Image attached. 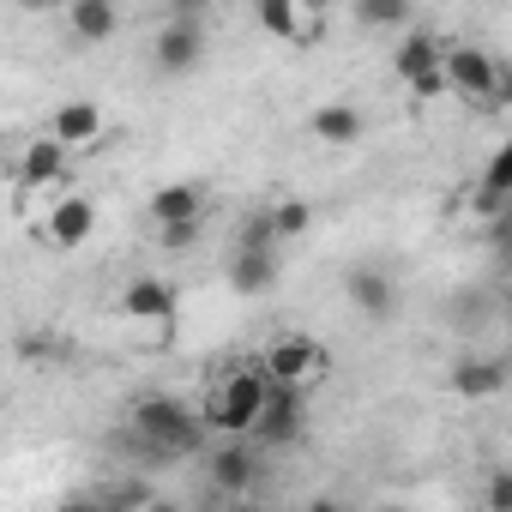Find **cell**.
<instances>
[{"label": "cell", "instance_id": "6da1fadb", "mask_svg": "<svg viewBox=\"0 0 512 512\" xmlns=\"http://www.w3.org/2000/svg\"><path fill=\"white\" fill-rule=\"evenodd\" d=\"M127 428H133L139 446L157 452V458H187V452L205 446V416H199L187 398H175V392H151V398H139V404L127 410Z\"/></svg>", "mask_w": 512, "mask_h": 512}, {"label": "cell", "instance_id": "7a4b0ae2", "mask_svg": "<svg viewBox=\"0 0 512 512\" xmlns=\"http://www.w3.org/2000/svg\"><path fill=\"white\" fill-rule=\"evenodd\" d=\"M260 404H266V374L260 368H235V374H223L217 386H211V398H205V428H217L223 440L229 434H253V416H260Z\"/></svg>", "mask_w": 512, "mask_h": 512}, {"label": "cell", "instance_id": "3957f363", "mask_svg": "<svg viewBox=\"0 0 512 512\" xmlns=\"http://www.w3.org/2000/svg\"><path fill=\"white\" fill-rule=\"evenodd\" d=\"M440 73H446V91H458L464 103H482V109L500 103V73H506V67H500L488 49L452 43V49H440Z\"/></svg>", "mask_w": 512, "mask_h": 512}, {"label": "cell", "instance_id": "277c9868", "mask_svg": "<svg viewBox=\"0 0 512 512\" xmlns=\"http://www.w3.org/2000/svg\"><path fill=\"white\" fill-rule=\"evenodd\" d=\"M302 422H308V398H302V386H290V380H266V404H260V416H253V434H260V440L278 452V446L302 440Z\"/></svg>", "mask_w": 512, "mask_h": 512}, {"label": "cell", "instance_id": "5b68a950", "mask_svg": "<svg viewBox=\"0 0 512 512\" xmlns=\"http://www.w3.org/2000/svg\"><path fill=\"white\" fill-rule=\"evenodd\" d=\"M440 37L434 31H404L398 37V55H392V67H398V79L416 91V97H446V73H440Z\"/></svg>", "mask_w": 512, "mask_h": 512}, {"label": "cell", "instance_id": "8992f818", "mask_svg": "<svg viewBox=\"0 0 512 512\" xmlns=\"http://www.w3.org/2000/svg\"><path fill=\"white\" fill-rule=\"evenodd\" d=\"M199 61H205V25H199V19L169 13V25H163V31H157V43H151V67H157L163 79H187Z\"/></svg>", "mask_w": 512, "mask_h": 512}, {"label": "cell", "instance_id": "52a82bcc", "mask_svg": "<svg viewBox=\"0 0 512 512\" xmlns=\"http://www.w3.org/2000/svg\"><path fill=\"white\" fill-rule=\"evenodd\" d=\"M260 374L266 380H290V386H308L314 374H326V350L308 344V338H272L266 356H260Z\"/></svg>", "mask_w": 512, "mask_h": 512}, {"label": "cell", "instance_id": "ba28073f", "mask_svg": "<svg viewBox=\"0 0 512 512\" xmlns=\"http://www.w3.org/2000/svg\"><path fill=\"white\" fill-rule=\"evenodd\" d=\"M253 476H260V458L241 446V434H229V446L211 452V488H217L223 500H235V494L253 488Z\"/></svg>", "mask_w": 512, "mask_h": 512}, {"label": "cell", "instance_id": "9c48e42d", "mask_svg": "<svg viewBox=\"0 0 512 512\" xmlns=\"http://www.w3.org/2000/svg\"><path fill=\"white\" fill-rule=\"evenodd\" d=\"M446 386L458 398H494V392H506V356H458Z\"/></svg>", "mask_w": 512, "mask_h": 512}, {"label": "cell", "instance_id": "30bf717a", "mask_svg": "<svg viewBox=\"0 0 512 512\" xmlns=\"http://www.w3.org/2000/svg\"><path fill=\"white\" fill-rule=\"evenodd\" d=\"M272 284H278V247H235L229 290L235 296H272Z\"/></svg>", "mask_w": 512, "mask_h": 512}, {"label": "cell", "instance_id": "8fae6325", "mask_svg": "<svg viewBox=\"0 0 512 512\" xmlns=\"http://www.w3.org/2000/svg\"><path fill=\"white\" fill-rule=\"evenodd\" d=\"M344 296H350L368 320H392V302H398V290H392V278H386L380 266H356V272L344 278Z\"/></svg>", "mask_w": 512, "mask_h": 512}, {"label": "cell", "instance_id": "7c38bea8", "mask_svg": "<svg viewBox=\"0 0 512 512\" xmlns=\"http://www.w3.org/2000/svg\"><path fill=\"white\" fill-rule=\"evenodd\" d=\"M253 7H260V25L272 37H284V43H314L320 37V25L308 19L302 0H253Z\"/></svg>", "mask_w": 512, "mask_h": 512}, {"label": "cell", "instance_id": "4fadbf2b", "mask_svg": "<svg viewBox=\"0 0 512 512\" xmlns=\"http://www.w3.org/2000/svg\"><path fill=\"white\" fill-rule=\"evenodd\" d=\"M308 127H314L320 145H356V139L368 133V121H362L356 103H320V109L308 115Z\"/></svg>", "mask_w": 512, "mask_h": 512}, {"label": "cell", "instance_id": "5bb4252c", "mask_svg": "<svg viewBox=\"0 0 512 512\" xmlns=\"http://www.w3.org/2000/svg\"><path fill=\"white\" fill-rule=\"evenodd\" d=\"M67 157H73V151H67L55 133H43V139H31V145H25V157H19V181H25V187L61 181V175H67Z\"/></svg>", "mask_w": 512, "mask_h": 512}, {"label": "cell", "instance_id": "9a60e30c", "mask_svg": "<svg viewBox=\"0 0 512 512\" xmlns=\"http://www.w3.org/2000/svg\"><path fill=\"white\" fill-rule=\"evenodd\" d=\"M91 229H97V205H91L85 193H67V199L49 211V241H55V247H79Z\"/></svg>", "mask_w": 512, "mask_h": 512}, {"label": "cell", "instance_id": "2e32d148", "mask_svg": "<svg viewBox=\"0 0 512 512\" xmlns=\"http://www.w3.org/2000/svg\"><path fill=\"white\" fill-rule=\"evenodd\" d=\"M67 25H73L79 43H109V37L121 31V7H115V0H73V7H67Z\"/></svg>", "mask_w": 512, "mask_h": 512}, {"label": "cell", "instance_id": "e0dca14e", "mask_svg": "<svg viewBox=\"0 0 512 512\" xmlns=\"http://www.w3.org/2000/svg\"><path fill=\"white\" fill-rule=\"evenodd\" d=\"M49 133L73 151V145H91V139H103V109L97 103H61L55 115H49Z\"/></svg>", "mask_w": 512, "mask_h": 512}, {"label": "cell", "instance_id": "ac0fdd59", "mask_svg": "<svg viewBox=\"0 0 512 512\" xmlns=\"http://www.w3.org/2000/svg\"><path fill=\"white\" fill-rule=\"evenodd\" d=\"M121 314L127 320H175V290L163 278H133L121 296Z\"/></svg>", "mask_w": 512, "mask_h": 512}, {"label": "cell", "instance_id": "d6986e66", "mask_svg": "<svg viewBox=\"0 0 512 512\" xmlns=\"http://www.w3.org/2000/svg\"><path fill=\"white\" fill-rule=\"evenodd\" d=\"M199 211H205V193L193 181H169V187L151 193V223H187Z\"/></svg>", "mask_w": 512, "mask_h": 512}, {"label": "cell", "instance_id": "ffe728a7", "mask_svg": "<svg viewBox=\"0 0 512 512\" xmlns=\"http://www.w3.org/2000/svg\"><path fill=\"white\" fill-rule=\"evenodd\" d=\"M356 19L368 31H404L416 19V0H356Z\"/></svg>", "mask_w": 512, "mask_h": 512}, {"label": "cell", "instance_id": "44dd1931", "mask_svg": "<svg viewBox=\"0 0 512 512\" xmlns=\"http://www.w3.org/2000/svg\"><path fill=\"white\" fill-rule=\"evenodd\" d=\"M266 217H272L278 241H296V235H308V223H314V205H308V199H278Z\"/></svg>", "mask_w": 512, "mask_h": 512}, {"label": "cell", "instance_id": "7402d4cb", "mask_svg": "<svg viewBox=\"0 0 512 512\" xmlns=\"http://www.w3.org/2000/svg\"><path fill=\"white\" fill-rule=\"evenodd\" d=\"M157 241H163L169 253L193 247V241H199V217H187V223H157Z\"/></svg>", "mask_w": 512, "mask_h": 512}, {"label": "cell", "instance_id": "603a6c76", "mask_svg": "<svg viewBox=\"0 0 512 512\" xmlns=\"http://www.w3.org/2000/svg\"><path fill=\"white\" fill-rule=\"evenodd\" d=\"M241 247H278V229H272V217H266V211L241 223Z\"/></svg>", "mask_w": 512, "mask_h": 512}, {"label": "cell", "instance_id": "cb8c5ba5", "mask_svg": "<svg viewBox=\"0 0 512 512\" xmlns=\"http://www.w3.org/2000/svg\"><path fill=\"white\" fill-rule=\"evenodd\" d=\"M488 506H494V512L512 506V470H494V482H488Z\"/></svg>", "mask_w": 512, "mask_h": 512}, {"label": "cell", "instance_id": "d4e9b609", "mask_svg": "<svg viewBox=\"0 0 512 512\" xmlns=\"http://www.w3.org/2000/svg\"><path fill=\"white\" fill-rule=\"evenodd\" d=\"M205 7L211 0H169V13H181V19H205Z\"/></svg>", "mask_w": 512, "mask_h": 512}, {"label": "cell", "instance_id": "484cf974", "mask_svg": "<svg viewBox=\"0 0 512 512\" xmlns=\"http://www.w3.org/2000/svg\"><path fill=\"white\" fill-rule=\"evenodd\" d=\"M19 7H31V13H43V7H55V0H19Z\"/></svg>", "mask_w": 512, "mask_h": 512}, {"label": "cell", "instance_id": "4316f807", "mask_svg": "<svg viewBox=\"0 0 512 512\" xmlns=\"http://www.w3.org/2000/svg\"><path fill=\"white\" fill-rule=\"evenodd\" d=\"M302 7H320V0H302Z\"/></svg>", "mask_w": 512, "mask_h": 512}]
</instances>
